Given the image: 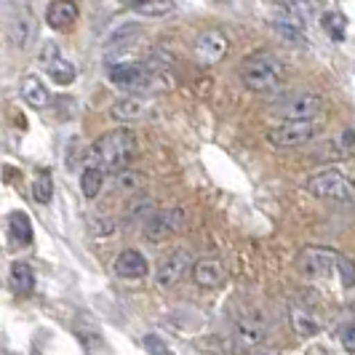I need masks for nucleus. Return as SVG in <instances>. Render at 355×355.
<instances>
[{
	"mask_svg": "<svg viewBox=\"0 0 355 355\" xmlns=\"http://www.w3.org/2000/svg\"><path fill=\"white\" fill-rule=\"evenodd\" d=\"M342 347H345L347 353H355V326H350V329L342 334Z\"/></svg>",
	"mask_w": 355,
	"mask_h": 355,
	"instance_id": "2f4dec72",
	"label": "nucleus"
},
{
	"mask_svg": "<svg viewBox=\"0 0 355 355\" xmlns=\"http://www.w3.org/2000/svg\"><path fill=\"white\" fill-rule=\"evenodd\" d=\"M51 193H53L51 177H49V174H40V177L35 179V184H33V198H35L37 203H49V200H51Z\"/></svg>",
	"mask_w": 355,
	"mask_h": 355,
	"instance_id": "c756f323",
	"label": "nucleus"
},
{
	"mask_svg": "<svg viewBox=\"0 0 355 355\" xmlns=\"http://www.w3.org/2000/svg\"><path fill=\"white\" fill-rule=\"evenodd\" d=\"M241 80L254 94H272L284 86V64L272 51H254L241 64Z\"/></svg>",
	"mask_w": 355,
	"mask_h": 355,
	"instance_id": "f03ea898",
	"label": "nucleus"
},
{
	"mask_svg": "<svg viewBox=\"0 0 355 355\" xmlns=\"http://www.w3.org/2000/svg\"><path fill=\"white\" fill-rule=\"evenodd\" d=\"M230 51V40L222 30H203L196 37V46H193V56H196L198 67H214L219 64Z\"/></svg>",
	"mask_w": 355,
	"mask_h": 355,
	"instance_id": "0eeeda50",
	"label": "nucleus"
},
{
	"mask_svg": "<svg viewBox=\"0 0 355 355\" xmlns=\"http://www.w3.org/2000/svg\"><path fill=\"white\" fill-rule=\"evenodd\" d=\"M158 211L155 209V203H153V198H147V196H137L131 203H128V211H125V222L128 225H137V222H147L153 214Z\"/></svg>",
	"mask_w": 355,
	"mask_h": 355,
	"instance_id": "5701e85b",
	"label": "nucleus"
},
{
	"mask_svg": "<svg viewBox=\"0 0 355 355\" xmlns=\"http://www.w3.org/2000/svg\"><path fill=\"white\" fill-rule=\"evenodd\" d=\"M190 254L184 249H174L171 254H166L163 257V262L158 265V272H155V284L160 288H171V286H177L187 272H190Z\"/></svg>",
	"mask_w": 355,
	"mask_h": 355,
	"instance_id": "9d476101",
	"label": "nucleus"
},
{
	"mask_svg": "<svg viewBox=\"0 0 355 355\" xmlns=\"http://www.w3.org/2000/svg\"><path fill=\"white\" fill-rule=\"evenodd\" d=\"M11 286L21 297H30L35 291V272L27 262H14L11 265Z\"/></svg>",
	"mask_w": 355,
	"mask_h": 355,
	"instance_id": "412c9836",
	"label": "nucleus"
},
{
	"mask_svg": "<svg viewBox=\"0 0 355 355\" xmlns=\"http://www.w3.org/2000/svg\"><path fill=\"white\" fill-rule=\"evenodd\" d=\"M147 270H150V265H147L142 251H137V249L121 251L118 259H115V272H118L121 278H125V281H139V278L147 275Z\"/></svg>",
	"mask_w": 355,
	"mask_h": 355,
	"instance_id": "f8f14e48",
	"label": "nucleus"
},
{
	"mask_svg": "<svg viewBox=\"0 0 355 355\" xmlns=\"http://www.w3.org/2000/svg\"><path fill=\"white\" fill-rule=\"evenodd\" d=\"M320 24H323V30H326L329 37H334V40H342V37H345V24H347L345 14H339V11H326L323 19H320Z\"/></svg>",
	"mask_w": 355,
	"mask_h": 355,
	"instance_id": "bb28decb",
	"label": "nucleus"
},
{
	"mask_svg": "<svg viewBox=\"0 0 355 355\" xmlns=\"http://www.w3.org/2000/svg\"><path fill=\"white\" fill-rule=\"evenodd\" d=\"M8 235H11V243L17 249H24L33 243V222L30 216L21 211H14L8 216Z\"/></svg>",
	"mask_w": 355,
	"mask_h": 355,
	"instance_id": "a211bd4d",
	"label": "nucleus"
},
{
	"mask_svg": "<svg viewBox=\"0 0 355 355\" xmlns=\"http://www.w3.org/2000/svg\"><path fill=\"white\" fill-rule=\"evenodd\" d=\"M131 8L137 14H142V17H163V14H171L174 11V3H168V0H163V3H137Z\"/></svg>",
	"mask_w": 355,
	"mask_h": 355,
	"instance_id": "cd10ccee",
	"label": "nucleus"
},
{
	"mask_svg": "<svg viewBox=\"0 0 355 355\" xmlns=\"http://www.w3.org/2000/svg\"><path fill=\"white\" fill-rule=\"evenodd\" d=\"M320 134V125L315 121H302V123H278L267 131V142L278 150H294L302 144L313 142Z\"/></svg>",
	"mask_w": 355,
	"mask_h": 355,
	"instance_id": "423d86ee",
	"label": "nucleus"
},
{
	"mask_svg": "<svg viewBox=\"0 0 355 355\" xmlns=\"http://www.w3.org/2000/svg\"><path fill=\"white\" fill-rule=\"evenodd\" d=\"M43 67H46L49 78H51L56 86H70L72 80H75V64L67 62L62 53H59L56 59H51V62H46Z\"/></svg>",
	"mask_w": 355,
	"mask_h": 355,
	"instance_id": "4be33fe9",
	"label": "nucleus"
},
{
	"mask_svg": "<svg viewBox=\"0 0 355 355\" xmlns=\"http://www.w3.org/2000/svg\"><path fill=\"white\" fill-rule=\"evenodd\" d=\"M291 326H294V331H297L300 337H315L320 331L318 323L310 318L307 313H302L300 307H291Z\"/></svg>",
	"mask_w": 355,
	"mask_h": 355,
	"instance_id": "a878e982",
	"label": "nucleus"
},
{
	"mask_svg": "<svg viewBox=\"0 0 355 355\" xmlns=\"http://www.w3.org/2000/svg\"><path fill=\"white\" fill-rule=\"evenodd\" d=\"M137 153V137L128 128H115L102 134L89 150V166H96L102 174H118L128 168Z\"/></svg>",
	"mask_w": 355,
	"mask_h": 355,
	"instance_id": "f257e3e1",
	"label": "nucleus"
},
{
	"mask_svg": "<svg viewBox=\"0 0 355 355\" xmlns=\"http://www.w3.org/2000/svg\"><path fill=\"white\" fill-rule=\"evenodd\" d=\"M267 337L265 323L259 318H241L235 323V331H232V350L235 353H251L257 350Z\"/></svg>",
	"mask_w": 355,
	"mask_h": 355,
	"instance_id": "9b49d317",
	"label": "nucleus"
},
{
	"mask_svg": "<svg viewBox=\"0 0 355 355\" xmlns=\"http://www.w3.org/2000/svg\"><path fill=\"white\" fill-rule=\"evenodd\" d=\"M21 96H24L27 105L35 107V110H43L51 102V91H49V86L37 75H24L21 78Z\"/></svg>",
	"mask_w": 355,
	"mask_h": 355,
	"instance_id": "dca6fc26",
	"label": "nucleus"
},
{
	"mask_svg": "<svg viewBox=\"0 0 355 355\" xmlns=\"http://www.w3.org/2000/svg\"><path fill=\"white\" fill-rule=\"evenodd\" d=\"M142 345L150 355H174V350H171V347H168L158 334H147V337L142 339Z\"/></svg>",
	"mask_w": 355,
	"mask_h": 355,
	"instance_id": "7c9ffc66",
	"label": "nucleus"
},
{
	"mask_svg": "<svg viewBox=\"0 0 355 355\" xmlns=\"http://www.w3.org/2000/svg\"><path fill=\"white\" fill-rule=\"evenodd\" d=\"M46 21H49L51 30H70L78 21V6L70 0H56L46 11Z\"/></svg>",
	"mask_w": 355,
	"mask_h": 355,
	"instance_id": "4468645a",
	"label": "nucleus"
},
{
	"mask_svg": "<svg viewBox=\"0 0 355 355\" xmlns=\"http://www.w3.org/2000/svg\"><path fill=\"white\" fill-rule=\"evenodd\" d=\"M142 184H144V177L137 174V171H131V168L118 171V174H115V182H112V187H115L118 193H139Z\"/></svg>",
	"mask_w": 355,
	"mask_h": 355,
	"instance_id": "393cba45",
	"label": "nucleus"
},
{
	"mask_svg": "<svg viewBox=\"0 0 355 355\" xmlns=\"http://www.w3.org/2000/svg\"><path fill=\"white\" fill-rule=\"evenodd\" d=\"M139 24H123V27H118L112 35L107 37V46H105V53L107 56H112V53H121L123 49L128 46H134V40L139 37Z\"/></svg>",
	"mask_w": 355,
	"mask_h": 355,
	"instance_id": "6ab92c4d",
	"label": "nucleus"
},
{
	"mask_svg": "<svg viewBox=\"0 0 355 355\" xmlns=\"http://www.w3.org/2000/svg\"><path fill=\"white\" fill-rule=\"evenodd\" d=\"M337 259L339 251L323 249V246H307V249L297 254V270L302 272L304 278L326 281V278L337 275Z\"/></svg>",
	"mask_w": 355,
	"mask_h": 355,
	"instance_id": "39448f33",
	"label": "nucleus"
},
{
	"mask_svg": "<svg viewBox=\"0 0 355 355\" xmlns=\"http://www.w3.org/2000/svg\"><path fill=\"white\" fill-rule=\"evenodd\" d=\"M112 118L115 121H123V123H131V121H139L144 118V112H147V102H144L142 96H137V94H131V96H123V99H118L115 105H112Z\"/></svg>",
	"mask_w": 355,
	"mask_h": 355,
	"instance_id": "f3484780",
	"label": "nucleus"
},
{
	"mask_svg": "<svg viewBox=\"0 0 355 355\" xmlns=\"http://www.w3.org/2000/svg\"><path fill=\"white\" fill-rule=\"evenodd\" d=\"M107 78L112 86L123 91H144L153 83V75L144 70V64L139 62H115V64H110Z\"/></svg>",
	"mask_w": 355,
	"mask_h": 355,
	"instance_id": "1a4fd4ad",
	"label": "nucleus"
},
{
	"mask_svg": "<svg viewBox=\"0 0 355 355\" xmlns=\"http://www.w3.org/2000/svg\"><path fill=\"white\" fill-rule=\"evenodd\" d=\"M272 30L281 37H286V40H291V43H300V46L307 40V37H304V21L297 17V14H291L288 8H284L281 17L272 19Z\"/></svg>",
	"mask_w": 355,
	"mask_h": 355,
	"instance_id": "2eb2a0df",
	"label": "nucleus"
},
{
	"mask_svg": "<svg viewBox=\"0 0 355 355\" xmlns=\"http://www.w3.org/2000/svg\"><path fill=\"white\" fill-rule=\"evenodd\" d=\"M184 225V209H160L142 225L144 238L150 243H163L171 235H177Z\"/></svg>",
	"mask_w": 355,
	"mask_h": 355,
	"instance_id": "6e6552de",
	"label": "nucleus"
},
{
	"mask_svg": "<svg viewBox=\"0 0 355 355\" xmlns=\"http://www.w3.org/2000/svg\"><path fill=\"white\" fill-rule=\"evenodd\" d=\"M307 193L320 200H334V203H355V182L339 171H318L307 179Z\"/></svg>",
	"mask_w": 355,
	"mask_h": 355,
	"instance_id": "20e7f679",
	"label": "nucleus"
},
{
	"mask_svg": "<svg viewBox=\"0 0 355 355\" xmlns=\"http://www.w3.org/2000/svg\"><path fill=\"white\" fill-rule=\"evenodd\" d=\"M190 270H193V281L200 288H219L225 284V267L216 259H198Z\"/></svg>",
	"mask_w": 355,
	"mask_h": 355,
	"instance_id": "ddd939ff",
	"label": "nucleus"
},
{
	"mask_svg": "<svg viewBox=\"0 0 355 355\" xmlns=\"http://www.w3.org/2000/svg\"><path fill=\"white\" fill-rule=\"evenodd\" d=\"M323 110V96L310 89L288 91L281 99L272 102V115L281 118V123H302L315 121Z\"/></svg>",
	"mask_w": 355,
	"mask_h": 355,
	"instance_id": "7ed1b4c3",
	"label": "nucleus"
},
{
	"mask_svg": "<svg viewBox=\"0 0 355 355\" xmlns=\"http://www.w3.org/2000/svg\"><path fill=\"white\" fill-rule=\"evenodd\" d=\"M102 184H105V174L96 168V166H83V174H80V190H83V196L89 198H96L102 193Z\"/></svg>",
	"mask_w": 355,
	"mask_h": 355,
	"instance_id": "b1692460",
	"label": "nucleus"
},
{
	"mask_svg": "<svg viewBox=\"0 0 355 355\" xmlns=\"http://www.w3.org/2000/svg\"><path fill=\"white\" fill-rule=\"evenodd\" d=\"M8 35H11V43H14V49H27L30 43H33V37H35V21L27 17H17L11 21V27H8Z\"/></svg>",
	"mask_w": 355,
	"mask_h": 355,
	"instance_id": "aec40b11",
	"label": "nucleus"
},
{
	"mask_svg": "<svg viewBox=\"0 0 355 355\" xmlns=\"http://www.w3.org/2000/svg\"><path fill=\"white\" fill-rule=\"evenodd\" d=\"M337 275H339V281H342V286H345V288H353V286H355V262H353V259H347V257H342V254H339Z\"/></svg>",
	"mask_w": 355,
	"mask_h": 355,
	"instance_id": "c85d7f7f",
	"label": "nucleus"
}]
</instances>
